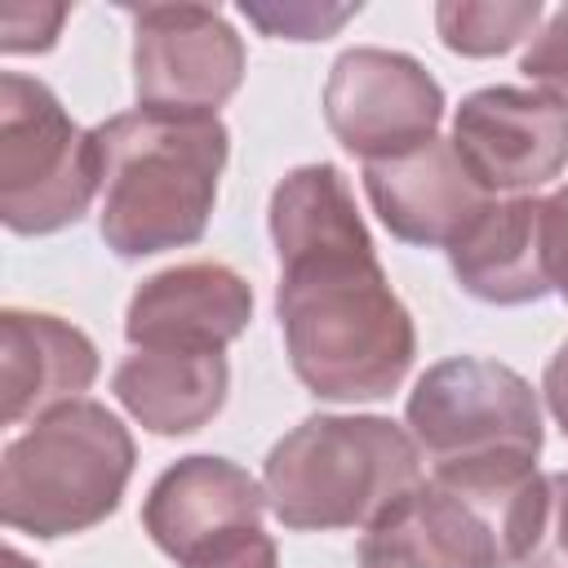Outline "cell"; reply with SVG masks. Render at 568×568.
<instances>
[{
    "label": "cell",
    "mask_w": 568,
    "mask_h": 568,
    "mask_svg": "<svg viewBox=\"0 0 568 568\" xmlns=\"http://www.w3.org/2000/svg\"><path fill=\"white\" fill-rule=\"evenodd\" d=\"M182 568H280V559H275V541L262 532V524H253L217 537L213 546L191 555Z\"/></svg>",
    "instance_id": "7402d4cb"
},
{
    "label": "cell",
    "mask_w": 568,
    "mask_h": 568,
    "mask_svg": "<svg viewBox=\"0 0 568 568\" xmlns=\"http://www.w3.org/2000/svg\"><path fill=\"white\" fill-rule=\"evenodd\" d=\"M515 568H568V470L541 479V501Z\"/></svg>",
    "instance_id": "ac0fdd59"
},
{
    "label": "cell",
    "mask_w": 568,
    "mask_h": 568,
    "mask_svg": "<svg viewBox=\"0 0 568 568\" xmlns=\"http://www.w3.org/2000/svg\"><path fill=\"white\" fill-rule=\"evenodd\" d=\"M4 568H36V564H31V559H22V555L9 546V550H4Z\"/></svg>",
    "instance_id": "d4e9b609"
},
{
    "label": "cell",
    "mask_w": 568,
    "mask_h": 568,
    "mask_svg": "<svg viewBox=\"0 0 568 568\" xmlns=\"http://www.w3.org/2000/svg\"><path fill=\"white\" fill-rule=\"evenodd\" d=\"M226 355L195 351H133L115 364V399L155 435L200 430L226 399Z\"/></svg>",
    "instance_id": "2e32d148"
},
{
    "label": "cell",
    "mask_w": 568,
    "mask_h": 568,
    "mask_svg": "<svg viewBox=\"0 0 568 568\" xmlns=\"http://www.w3.org/2000/svg\"><path fill=\"white\" fill-rule=\"evenodd\" d=\"M541 479L532 457L444 462L368 524L359 568H515Z\"/></svg>",
    "instance_id": "3957f363"
},
{
    "label": "cell",
    "mask_w": 568,
    "mask_h": 568,
    "mask_svg": "<svg viewBox=\"0 0 568 568\" xmlns=\"http://www.w3.org/2000/svg\"><path fill=\"white\" fill-rule=\"evenodd\" d=\"M444 89L430 71L390 49H346L324 84V120L333 138L364 164L417 151L435 138Z\"/></svg>",
    "instance_id": "ba28073f"
},
{
    "label": "cell",
    "mask_w": 568,
    "mask_h": 568,
    "mask_svg": "<svg viewBox=\"0 0 568 568\" xmlns=\"http://www.w3.org/2000/svg\"><path fill=\"white\" fill-rule=\"evenodd\" d=\"M448 262L466 293L497 306H519L550 293L541 200L493 195L479 217L448 244Z\"/></svg>",
    "instance_id": "9a60e30c"
},
{
    "label": "cell",
    "mask_w": 568,
    "mask_h": 568,
    "mask_svg": "<svg viewBox=\"0 0 568 568\" xmlns=\"http://www.w3.org/2000/svg\"><path fill=\"white\" fill-rule=\"evenodd\" d=\"M67 4H40V0H0V49L4 53H40L58 40L67 22Z\"/></svg>",
    "instance_id": "ffe728a7"
},
{
    "label": "cell",
    "mask_w": 568,
    "mask_h": 568,
    "mask_svg": "<svg viewBox=\"0 0 568 568\" xmlns=\"http://www.w3.org/2000/svg\"><path fill=\"white\" fill-rule=\"evenodd\" d=\"M519 71L532 80V89L559 98L568 106V4L550 13V22L532 36V44L524 49Z\"/></svg>",
    "instance_id": "44dd1931"
},
{
    "label": "cell",
    "mask_w": 568,
    "mask_h": 568,
    "mask_svg": "<svg viewBox=\"0 0 568 568\" xmlns=\"http://www.w3.org/2000/svg\"><path fill=\"white\" fill-rule=\"evenodd\" d=\"M98 195V142L58 93L31 75H0V217L18 235L71 226Z\"/></svg>",
    "instance_id": "8992f818"
},
{
    "label": "cell",
    "mask_w": 568,
    "mask_h": 568,
    "mask_svg": "<svg viewBox=\"0 0 568 568\" xmlns=\"http://www.w3.org/2000/svg\"><path fill=\"white\" fill-rule=\"evenodd\" d=\"M364 191L390 235L426 248H448L493 200L470 178L457 146L444 138H430L417 151L364 164Z\"/></svg>",
    "instance_id": "7c38bea8"
},
{
    "label": "cell",
    "mask_w": 568,
    "mask_h": 568,
    "mask_svg": "<svg viewBox=\"0 0 568 568\" xmlns=\"http://www.w3.org/2000/svg\"><path fill=\"white\" fill-rule=\"evenodd\" d=\"M253 320V288L226 262H182L151 275L124 311L133 351H195L222 355Z\"/></svg>",
    "instance_id": "8fae6325"
},
{
    "label": "cell",
    "mask_w": 568,
    "mask_h": 568,
    "mask_svg": "<svg viewBox=\"0 0 568 568\" xmlns=\"http://www.w3.org/2000/svg\"><path fill=\"white\" fill-rule=\"evenodd\" d=\"M129 475L133 439L124 422L93 399H71L9 439L0 462V519L40 541L84 532L120 506Z\"/></svg>",
    "instance_id": "5b68a950"
},
{
    "label": "cell",
    "mask_w": 568,
    "mask_h": 568,
    "mask_svg": "<svg viewBox=\"0 0 568 568\" xmlns=\"http://www.w3.org/2000/svg\"><path fill=\"white\" fill-rule=\"evenodd\" d=\"M408 435L417 448L444 462H488V457H532L541 453V408L532 386L479 355H457L426 368L408 395Z\"/></svg>",
    "instance_id": "52a82bcc"
},
{
    "label": "cell",
    "mask_w": 568,
    "mask_h": 568,
    "mask_svg": "<svg viewBox=\"0 0 568 568\" xmlns=\"http://www.w3.org/2000/svg\"><path fill=\"white\" fill-rule=\"evenodd\" d=\"M448 142L488 195H528L568 164V106L541 89L493 84L457 106Z\"/></svg>",
    "instance_id": "30bf717a"
},
{
    "label": "cell",
    "mask_w": 568,
    "mask_h": 568,
    "mask_svg": "<svg viewBox=\"0 0 568 568\" xmlns=\"http://www.w3.org/2000/svg\"><path fill=\"white\" fill-rule=\"evenodd\" d=\"M541 231H546V275L550 288L564 293L568 302V186L541 200Z\"/></svg>",
    "instance_id": "603a6c76"
},
{
    "label": "cell",
    "mask_w": 568,
    "mask_h": 568,
    "mask_svg": "<svg viewBox=\"0 0 568 568\" xmlns=\"http://www.w3.org/2000/svg\"><path fill=\"white\" fill-rule=\"evenodd\" d=\"M355 13H359V4H275V9L244 4V18L280 40H324Z\"/></svg>",
    "instance_id": "d6986e66"
},
{
    "label": "cell",
    "mask_w": 568,
    "mask_h": 568,
    "mask_svg": "<svg viewBox=\"0 0 568 568\" xmlns=\"http://www.w3.org/2000/svg\"><path fill=\"white\" fill-rule=\"evenodd\" d=\"M262 510H266V488L244 466L195 453L169 466L151 484L142 524L164 555L186 564L217 537L262 524Z\"/></svg>",
    "instance_id": "4fadbf2b"
},
{
    "label": "cell",
    "mask_w": 568,
    "mask_h": 568,
    "mask_svg": "<svg viewBox=\"0 0 568 568\" xmlns=\"http://www.w3.org/2000/svg\"><path fill=\"white\" fill-rule=\"evenodd\" d=\"M93 142L106 248L151 257L204 235L226 164V124L217 115L138 106L98 124Z\"/></svg>",
    "instance_id": "7a4b0ae2"
},
{
    "label": "cell",
    "mask_w": 568,
    "mask_h": 568,
    "mask_svg": "<svg viewBox=\"0 0 568 568\" xmlns=\"http://www.w3.org/2000/svg\"><path fill=\"white\" fill-rule=\"evenodd\" d=\"M546 404L559 422V430L568 435V342L555 351V359L546 364Z\"/></svg>",
    "instance_id": "cb8c5ba5"
},
{
    "label": "cell",
    "mask_w": 568,
    "mask_h": 568,
    "mask_svg": "<svg viewBox=\"0 0 568 568\" xmlns=\"http://www.w3.org/2000/svg\"><path fill=\"white\" fill-rule=\"evenodd\" d=\"M93 377L98 351L75 324L18 306L0 315V395L9 426L80 399Z\"/></svg>",
    "instance_id": "5bb4252c"
},
{
    "label": "cell",
    "mask_w": 568,
    "mask_h": 568,
    "mask_svg": "<svg viewBox=\"0 0 568 568\" xmlns=\"http://www.w3.org/2000/svg\"><path fill=\"white\" fill-rule=\"evenodd\" d=\"M271 240L275 311L302 386L342 404L390 395L417 355V333L377 266L346 178L333 164L293 169L271 191Z\"/></svg>",
    "instance_id": "6da1fadb"
},
{
    "label": "cell",
    "mask_w": 568,
    "mask_h": 568,
    "mask_svg": "<svg viewBox=\"0 0 568 568\" xmlns=\"http://www.w3.org/2000/svg\"><path fill=\"white\" fill-rule=\"evenodd\" d=\"M541 22L537 0H448L435 4L439 40L466 58H493L532 36Z\"/></svg>",
    "instance_id": "e0dca14e"
},
{
    "label": "cell",
    "mask_w": 568,
    "mask_h": 568,
    "mask_svg": "<svg viewBox=\"0 0 568 568\" xmlns=\"http://www.w3.org/2000/svg\"><path fill=\"white\" fill-rule=\"evenodd\" d=\"M417 479L422 448L390 417H306L262 466L266 506L297 532L373 524Z\"/></svg>",
    "instance_id": "277c9868"
},
{
    "label": "cell",
    "mask_w": 568,
    "mask_h": 568,
    "mask_svg": "<svg viewBox=\"0 0 568 568\" xmlns=\"http://www.w3.org/2000/svg\"><path fill=\"white\" fill-rule=\"evenodd\" d=\"M133 18V84L142 106L217 111L244 80V44L209 4H142Z\"/></svg>",
    "instance_id": "9c48e42d"
}]
</instances>
